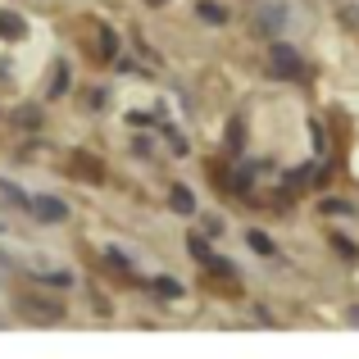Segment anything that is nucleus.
Segmentation results:
<instances>
[{
	"instance_id": "obj_1",
	"label": "nucleus",
	"mask_w": 359,
	"mask_h": 359,
	"mask_svg": "<svg viewBox=\"0 0 359 359\" xmlns=\"http://www.w3.org/2000/svg\"><path fill=\"white\" fill-rule=\"evenodd\" d=\"M269 73L273 78H282V82H296L300 73H305V60H300V50H291V46H273L269 50Z\"/></svg>"
},
{
	"instance_id": "obj_2",
	"label": "nucleus",
	"mask_w": 359,
	"mask_h": 359,
	"mask_svg": "<svg viewBox=\"0 0 359 359\" xmlns=\"http://www.w3.org/2000/svg\"><path fill=\"white\" fill-rule=\"evenodd\" d=\"M282 27H287V5L282 0H269V5L255 9V32L259 36H278Z\"/></svg>"
},
{
	"instance_id": "obj_3",
	"label": "nucleus",
	"mask_w": 359,
	"mask_h": 359,
	"mask_svg": "<svg viewBox=\"0 0 359 359\" xmlns=\"http://www.w3.org/2000/svg\"><path fill=\"white\" fill-rule=\"evenodd\" d=\"M32 214L41 223H64V219H69V205H64L60 196H36V201H32Z\"/></svg>"
},
{
	"instance_id": "obj_4",
	"label": "nucleus",
	"mask_w": 359,
	"mask_h": 359,
	"mask_svg": "<svg viewBox=\"0 0 359 359\" xmlns=\"http://www.w3.org/2000/svg\"><path fill=\"white\" fill-rule=\"evenodd\" d=\"M23 32H27V23H23V18H18L14 9H0V36H5V41H18Z\"/></svg>"
},
{
	"instance_id": "obj_5",
	"label": "nucleus",
	"mask_w": 359,
	"mask_h": 359,
	"mask_svg": "<svg viewBox=\"0 0 359 359\" xmlns=\"http://www.w3.org/2000/svg\"><path fill=\"white\" fill-rule=\"evenodd\" d=\"M73 173L87 177V182H100V177H105V168L96 164V155H73Z\"/></svg>"
},
{
	"instance_id": "obj_6",
	"label": "nucleus",
	"mask_w": 359,
	"mask_h": 359,
	"mask_svg": "<svg viewBox=\"0 0 359 359\" xmlns=\"http://www.w3.org/2000/svg\"><path fill=\"white\" fill-rule=\"evenodd\" d=\"M168 210L173 214H196V196L187 191V187H173V191H168Z\"/></svg>"
},
{
	"instance_id": "obj_7",
	"label": "nucleus",
	"mask_w": 359,
	"mask_h": 359,
	"mask_svg": "<svg viewBox=\"0 0 359 359\" xmlns=\"http://www.w3.org/2000/svg\"><path fill=\"white\" fill-rule=\"evenodd\" d=\"M64 91H69V64H55V73H50V87H46V96H50V100H60L64 96Z\"/></svg>"
},
{
	"instance_id": "obj_8",
	"label": "nucleus",
	"mask_w": 359,
	"mask_h": 359,
	"mask_svg": "<svg viewBox=\"0 0 359 359\" xmlns=\"http://www.w3.org/2000/svg\"><path fill=\"white\" fill-rule=\"evenodd\" d=\"M196 14H201L210 27H223V23H228V9H223V5H214V0H201V5H196Z\"/></svg>"
},
{
	"instance_id": "obj_9",
	"label": "nucleus",
	"mask_w": 359,
	"mask_h": 359,
	"mask_svg": "<svg viewBox=\"0 0 359 359\" xmlns=\"http://www.w3.org/2000/svg\"><path fill=\"white\" fill-rule=\"evenodd\" d=\"M0 196H5V201L14 205V210H32V201H27V191H23V187H14V182H5V177H0Z\"/></svg>"
},
{
	"instance_id": "obj_10",
	"label": "nucleus",
	"mask_w": 359,
	"mask_h": 359,
	"mask_svg": "<svg viewBox=\"0 0 359 359\" xmlns=\"http://www.w3.org/2000/svg\"><path fill=\"white\" fill-rule=\"evenodd\" d=\"M150 287H155V296H164V300H182V296H187L182 282H173V278H155Z\"/></svg>"
},
{
	"instance_id": "obj_11",
	"label": "nucleus",
	"mask_w": 359,
	"mask_h": 359,
	"mask_svg": "<svg viewBox=\"0 0 359 359\" xmlns=\"http://www.w3.org/2000/svg\"><path fill=\"white\" fill-rule=\"evenodd\" d=\"M241 146H245V123L237 118V123H232V128H228V150H232V155H237Z\"/></svg>"
},
{
	"instance_id": "obj_12",
	"label": "nucleus",
	"mask_w": 359,
	"mask_h": 359,
	"mask_svg": "<svg viewBox=\"0 0 359 359\" xmlns=\"http://www.w3.org/2000/svg\"><path fill=\"white\" fill-rule=\"evenodd\" d=\"M18 128H36V118H41V109H36V105H23V109H18Z\"/></svg>"
},
{
	"instance_id": "obj_13",
	"label": "nucleus",
	"mask_w": 359,
	"mask_h": 359,
	"mask_svg": "<svg viewBox=\"0 0 359 359\" xmlns=\"http://www.w3.org/2000/svg\"><path fill=\"white\" fill-rule=\"evenodd\" d=\"M332 250H337V255H346V259H355V255H359V250H355V241H346L341 232H332Z\"/></svg>"
},
{
	"instance_id": "obj_14",
	"label": "nucleus",
	"mask_w": 359,
	"mask_h": 359,
	"mask_svg": "<svg viewBox=\"0 0 359 359\" xmlns=\"http://www.w3.org/2000/svg\"><path fill=\"white\" fill-rule=\"evenodd\" d=\"M245 241H250V250H255V255H273V241L264 237V232H250Z\"/></svg>"
},
{
	"instance_id": "obj_15",
	"label": "nucleus",
	"mask_w": 359,
	"mask_h": 359,
	"mask_svg": "<svg viewBox=\"0 0 359 359\" xmlns=\"http://www.w3.org/2000/svg\"><path fill=\"white\" fill-rule=\"evenodd\" d=\"M187 250H191V255H196L201 264H210V259H214V255H210V245H205L201 237H191V241H187Z\"/></svg>"
},
{
	"instance_id": "obj_16",
	"label": "nucleus",
	"mask_w": 359,
	"mask_h": 359,
	"mask_svg": "<svg viewBox=\"0 0 359 359\" xmlns=\"http://www.w3.org/2000/svg\"><path fill=\"white\" fill-rule=\"evenodd\" d=\"M36 278H46V282H55V287H69V273H55V269H36Z\"/></svg>"
},
{
	"instance_id": "obj_17",
	"label": "nucleus",
	"mask_w": 359,
	"mask_h": 359,
	"mask_svg": "<svg viewBox=\"0 0 359 359\" xmlns=\"http://www.w3.org/2000/svg\"><path fill=\"white\" fill-rule=\"evenodd\" d=\"M105 259H109V269H118V273H128V255H118V250H105Z\"/></svg>"
},
{
	"instance_id": "obj_18",
	"label": "nucleus",
	"mask_w": 359,
	"mask_h": 359,
	"mask_svg": "<svg viewBox=\"0 0 359 359\" xmlns=\"http://www.w3.org/2000/svg\"><path fill=\"white\" fill-rule=\"evenodd\" d=\"M168 146H173L177 155H182V150H187V137H182V132H173V128H168Z\"/></svg>"
},
{
	"instance_id": "obj_19",
	"label": "nucleus",
	"mask_w": 359,
	"mask_h": 359,
	"mask_svg": "<svg viewBox=\"0 0 359 359\" xmlns=\"http://www.w3.org/2000/svg\"><path fill=\"white\" fill-rule=\"evenodd\" d=\"M150 5H168V0H150Z\"/></svg>"
}]
</instances>
